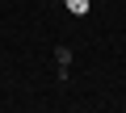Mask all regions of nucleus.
Returning <instances> with one entry per match:
<instances>
[{
  "instance_id": "obj_1",
  "label": "nucleus",
  "mask_w": 126,
  "mask_h": 113,
  "mask_svg": "<svg viewBox=\"0 0 126 113\" xmlns=\"http://www.w3.org/2000/svg\"><path fill=\"white\" fill-rule=\"evenodd\" d=\"M63 4H67V13H76V17L88 13V0H63Z\"/></svg>"
}]
</instances>
